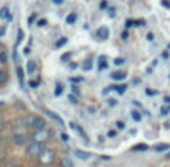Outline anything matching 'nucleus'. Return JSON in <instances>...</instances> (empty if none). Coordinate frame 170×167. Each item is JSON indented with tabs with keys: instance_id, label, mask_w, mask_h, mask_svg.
I'll list each match as a JSON object with an SVG mask.
<instances>
[{
	"instance_id": "1",
	"label": "nucleus",
	"mask_w": 170,
	"mask_h": 167,
	"mask_svg": "<svg viewBox=\"0 0 170 167\" xmlns=\"http://www.w3.org/2000/svg\"><path fill=\"white\" fill-rule=\"evenodd\" d=\"M27 124H29V127H32V128L36 130V131L43 130L45 125H46L45 119L40 118V116H27Z\"/></svg>"
},
{
	"instance_id": "2",
	"label": "nucleus",
	"mask_w": 170,
	"mask_h": 167,
	"mask_svg": "<svg viewBox=\"0 0 170 167\" xmlns=\"http://www.w3.org/2000/svg\"><path fill=\"white\" fill-rule=\"evenodd\" d=\"M43 151H45L43 143L36 140V142H33L32 145L27 148V155H30V157H36V155H40Z\"/></svg>"
},
{
	"instance_id": "3",
	"label": "nucleus",
	"mask_w": 170,
	"mask_h": 167,
	"mask_svg": "<svg viewBox=\"0 0 170 167\" xmlns=\"http://www.w3.org/2000/svg\"><path fill=\"white\" fill-rule=\"evenodd\" d=\"M39 160H40V163H42V164H45V166L52 164V163H54V160H55V154H54V151L46 149V148H45V151L39 155Z\"/></svg>"
},
{
	"instance_id": "4",
	"label": "nucleus",
	"mask_w": 170,
	"mask_h": 167,
	"mask_svg": "<svg viewBox=\"0 0 170 167\" xmlns=\"http://www.w3.org/2000/svg\"><path fill=\"white\" fill-rule=\"evenodd\" d=\"M97 34H99L100 39H108L109 37V29L108 27H99V30H97Z\"/></svg>"
},
{
	"instance_id": "5",
	"label": "nucleus",
	"mask_w": 170,
	"mask_h": 167,
	"mask_svg": "<svg viewBox=\"0 0 170 167\" xmlns=\"http://www.w3.org/2000/svg\"><path fill=\"white\" fill-rule=\"evenodd\" d=\"M45 113H46L48 116H51L52 119H55V121H57V123H58L60 125H64V123H63V119L60 118V115H58V113H55V112H52V110H46Z\"/></svg>"
},
{
	"instance_id": "6",
	"label": "nucleus",
	"mask_w": 170,
	"mask_h": 167,
	"mask_svg": "<svg viewBox=\"0 0 170 167\" xmlns=\"http://www.w3.org/2000/svg\"><path fill=\"white\" fill-rule=\"evenodd\" d=\"M126 73H124V72H113V73L110 75V78L113 79V81H124L126 79Z\"/></svg>"
},
{
	"instance_id": "7",
	"label": "nucleus",
	"mask_w": 170,
	"mask_h": 167,
	"mask_svg": "<svg viewBox=\"0 0 170 167\" xmlns=\"http://www.w3.org/2000/svg\"><path fill=\"white\" fill-rule=\"evenodd\" d=\"M82 69H84L85 72H90V70L93 69V58H85L84 63H82Z\"/></svg>"
},
{
	"instance_id": "8",
	"label": "nucleus",
	"mask_w": 170,
	"mask_h": 167,
	"mask_svg": "<svg viewBox=\"0 0 170 167\" xmlns=\"http://www.w3.org/2000/svg\"><path fill=\"white\" fill-rule=\"evenodd\" d=\"M167 149H170V145H167V143H160V145L154 146V151H155V152H164V151H167Z\"/></svg>"
},
{
	"instance_id": "9",
	"label": "nucleus",
	"mask_w": 170,
	"mask_h": 167,
	"mask_svg": "<svg viewBox=\"0 0 170 167\" xmlns=\"http://www.w3.org/2000/svg\"><path fill=\"white\" fill-rule=\"evenodd\" d=\"M48 131H45V130H40V131H36V134H34V137L37 139V142H40V140H43V139H46L48 137Z\"/></svg>"
},
{
	"instance_id": "10",
	"label": "nucleus",
	"mask_w": 170,
	"mask_h": 167,
	"mask_svg": "<svg viewBox=\"0 0 170 167\" xmlns=\"http://www.w3.org/2000/svg\"><path fill=\"white\" fill-rule=\"evenodd\" d=\"M8 78H9L8 72L6 70H0V85H5L8 82Z\"/></svg>"
},
{
	"instance_id": "11",
	"label": "nucleus",
	"mask_w": 170,
	"mask_h": 167,
	"mask_svg": "<svg viewBox=\"0 0 170 167\" xmlns=\"http://www.w3.org/2000/svg\"><path fill=\"white\" fill-rule=\"evenodd\" d=\"M14 142L16 145H24V142H26V136L24 134H15L14 136Z\"/></svg>"
},
{
	"instance_id": "12",
	"label": "nucleus",
	"mask_w": 170,
	"mask_h": 167,
	"mask_svg": "<svg viewBox=\"0 0 170 167\" xmlns=\"http://www.w3.org/2000/svg\"><path fill=\"white\" fill-rule=\"evenodd\" d=\"M108 67V61H106V57H99V70H103Z\"/></svg>"
},
{
	"instance_id": "13",
	"label": "nucleus",
	"mask_w": 170,
	"mask_h": 167,
	"mask_svg": "<svg viewBox=\"0 0 170 167\" xmlns=\"http://www.w3.org/2000/svg\"><path fill=\"white\" fill-rule=\"evenodd\" d=\"M75 155H76L78 158H81V160H88V158L91 157V154L84 152V151H76V152H75Z\"/></svg>"
},
{
	"instance_id": "14",
	"label": "nucleus",
	"mask_w": 170,
	"mask_h": 167,
	"mask_svg": "<svg viewBox=\"0 0 170 167\" xmlns=\"http://www.w3.org/2000/svg\"><path fill=\"white\" fill-rule=\"evenodd\" d=\"M9 16H11V14H9V9H8L6 6L0 9V18H3V19H8Z\"/></svg>"
},
{
	"instance_id": "15",
	"label": "nucleus",
	"mask_w": 170,
	"mask_h": 167,
	"mask_svg": "<svg viewBox=\"0 0 170 167\" xmlns=\"http://www.w3.org/2000/svg\"><path fill=\"white\" fill-rule=\"evenodd\" d=\"M75 21H76V14H75V12H72V14L67 15V18H66V22H67V24H75Z\"/></svg>"
},
{
	"instance_id": "16",
	"label": "nucleus",
	"mask_w": 170,
	"mask_h": 167,
	"mask_svg": "<svg viewBox=\"0 0 170 167\" xmlns=\"http://www.w3.org/2000/svg\"><path fill=\"white\" fill-rule=\"evenodd\" d=\"M112 90H116L118 91V94H124L126 92V90H127V87L126 85H113V87H110Z\"/></svg>"
},
{
	"instance_id": "17",
	"label": "nucleus",
	"mask_w": 170,
	"mask_h": 167,
	"mask_svg": "<svg viewBox=\"0 0 170 167\" xmlns=\"http://www.w3.org/2000/svg\"><path fill=\"white\" fill-rule=\"evenodd\" d=\"M133 151H148V145H145V143H139V145L133 146Z\"/></svg>"
},
{
	"instance_id": "18",
	"label": "nucleus",
	"mask_w": 170,
	"mask_h": 167,
	"mask_svg": "<svg viewBox=\"0 0 170 167\" xmlns=\"http://www.w3.org/2000/svg\"><path fill=\"white\" fill-rule=\"evenodd\" d=\"M16 75H18V79H19V82L22 84V81H24V69L18 67V69H16Z\"/></svg>"
},
{
	"instance_id": "19",
	"label": "nucleus",
	"mask_w": 170,
	"mask_h": 167,
	"mask_svg": "<svg viewBox=\"0 0 170 167\" xmlns=\"http://www.w3.org/2000/svg\"><path fill=\"white\" fill-rule=\"evenodd\" d=\"M34 69H36L34 61H29V63H27V72H29V73H33V72H34Z\"/></svg>"
},
{
	"instance_id": "20",
	"label": "nucleus",
	"mask_w": 170,
	"mask_h": 167,
	"mask_svg": "<svg viewBox=\"0 0 170 167\" xmlns=\"http://www.w3.org/2000/svg\"><path fill=\"white\" fill-rule=\"evenodd\" d=\"M61 166L63 167H73V163H72V160H69V158H63Z\"/></svg>"
},
{
	"instance_id": "21",
	"label": "nucleus",
	"mask_w": 170,
	"mask_h": 167,
	"mask_svg": "<svg viewBox=\"0 0 170 167\" xmlns=\"http://www.w3.org/2000/svg\"><path fill=\"white\" fill-rule=\"evenodd\" d=\"M131 116H133V119H134V121H137V123L142 119V115H140L137 110H133V112H131Z\"/></svg>"
},
{
	"instance_id": "22",
	"label": "nucleus",
	"mask_w": 170,
	"mask_h": 167,
	"mask_svg": "<svg viewBox=\"0 0 170 167\" xmlns=\"http://www.w3.org/2000/svg\"><path fill=\"white\" fill-rule=\"evenodd\" d=\"M61 92H63V85H61V84H57V87H55V91H54V94H55L57 97H58V95H61Z\"/></svg>"
},
{
	"instance_id": "23",
	"label": "nucleus",
	"mask_w": 170,
	"mask_h": 167,
	"mask_svg": "<svg viewBox=\"0 0 170 167\" xmlns=\"http://www.w3.org/2000/svg\"><path fill=\"white\" fill-rule=\"evenodd\" d=\"M66 43H67V37H61V39L55 43V48H61V46L66 45Z\"/></svg>"
},
{
	"instance_id": "24",
	"label": "nucleus",
	"mask_w": 170,
	"mask_h": 167,
	"mask_svg": "<svg viewBox=\"0 0 170 167\" xmlns=\"http://www.w3.org/2000/svg\"><path fill=\"white\" fill-rule=\"evenodd\" d=\"M84 81V78L81 76H75V78H70V82H73V84H81Z\"/></svg>"
},
{
	"instance_id": "25",
	"label": "nucleus",
	"mask_w": 170,
	"mask_h": 167,
	"mask_svg": "<svg viewBox=\"0 0 170 167\" xmlns=\"http://www.w3.org/2000/svg\"><path fill=\"white\" fill-rule=\"evenodd\" d=\"M69 102H70V103H73V105H76V103H78L76 95H75V94H69Z\"/></svg>"
},
{
	"instance_id": "26",
	"label": "nucleus",
	"mask_w": 170,
	"mask_h": 167,
	"mask_svg": "<svg viewBox=\"0 0 170 167\" xmlns=\"http://www.w3.org/2000/svg\"><path fill=\"white\" fill-rule=\"evenodd\" d=\"M22 39H24V32L19 29V30H18V39H16V45H18V43L22 40Z\"/></svg>"
},
{
	"instance_id": "27",
	"label": "nucleus",
	"mask_w": 170,
	"mask_h": 167,
	"mask_svg": "<svg viewBox=\"0 0 170 167\" xmlns=\"http://www.w3.org/2000/svg\"><path fill=\"white\" fill-rule=\"evenodd\" d=\"M113 63H115V66H121V64H124V63H126V60H124V58H115Z\"/></svg>"
},
{
	"instance_id": "28",
	"label": "nucleus",
	"mask_w": 170,
	"mask_h": 167,
	"mask_svg": "<svg viewBox=\"0 0 170 167\" xmlns=\"http://www.w3.org/2000/svg\"><path fill=\"white\" fill-rule=\"evenodd\" d=\"M76 130H78V133H79V134H81V136H82V137H84L85 140H88V137H87V134H85V131H84V130H82L81 127H78Z\"/></svg>"
},
{
	"instance_id": "29",
	"label": "nucleus",
	"mask_w": 170,
	"mask_h": 167,
	"mask_svg": "<svg viewBox=\"0 0 170 167\" xmlns=\"http://www.w3.org/2000/svg\"><path fill=\"white\" fill-rule=\"evenodd\" d=\"M8 60V55H6V52H2V54H0V61H2V63H5Z\"/></svg>"
},
{
	"instance_id": "30",
	"label": "nucleus",
	"mask_w": 170,
	"mask_h": 167,
	"mask_svg": "<svg viewBox=\"0 0 170 167\" xmlns=\"http://www.w3.org/2000/svg\"><path fill=\"white\" fill-rule=\"evenodd\" d=\"M70 55H72L70 52H66V54H63V57H61V60H63V61H67V60L70 58Z\"/></svg>"
},
{
	"instance_id": "31",
	"label": "nucleus",
	"mask_w": 170,
	"mask_h": 167,
	"mask_svg": "<svg viewBox=\"0 0 170 167\" xmlns=\"http://www.w3.org/2000/svg\"><path fill=\"white\" fill-rule=\"evenodd\" d=\"M37 26H39V27L46 26V19H39V21H37Z\"/></svg>"
},
{
	"instance_id": "32",
	"label": "nucleus",
	"mask_w": 170,
	"mask_h": 167,
	"mask_svg": "<svg viewBox=\"0 0 170 167\" xmlns=\"http://www.w3.org/2000/svg\"><path fill=\"white\" fill-rule=\"evenodd\" d=\"M131 26H134V21H133V19H127V22H126V27L128 29V27H131Z\"/></svg>"
},
{
	"instance_id": "33",
	"label": "nucleus",
	"mask_w": 170,
	"mask_h": 167,
	"mask_svg": "<svg viewBox=\"0 0 170 167\" xmlns=\"http://www.w3.org/2000/svg\"><path fill=\"white\" fill-rule=\"evenodd\" d=\"M32 88H36V87H39V82L37 81H30V84H29Z\"/></svg>"
},
{
	"instance_id": "34",
	"label": "nucleus",
	"mask_w": 170,
	"mask_h": 167,
	"mask_svg": "<svg viewBox=\"0 0 170 167\" xmlns=\"http://www.w3.org/2000/svg\"><path fill=\"white\" fill-rule=\"evenodd\" d=\"M146 94H148V95H155V94H157V91H152V90L146 88Z\"/></svg>"
},
{
	"instance_id": "35",
	"label": "nucleus",
	"mask_w": 170,
	"mask_h": 167,
	"mask_svg": "<svg viewBox=\"0 0 170 167\" xmlns=\"http://www.w3.org/2000/svg\"><path fill=\"white\" fill-rule=\"evenodd\" d=\"M3 127H5V121H3V118L0 116V131L3 130Z\"/></svg>"
},
{
	"instance_id": "36",
	"label": "nucleus",
	"mask_w": 170,
	"mask_h": 167,
	"mask_svg": "<svg viewBox=\"0 0 170 167\" xmlns=\"http://www.w3.org/2000/svg\"><path fill=\"white\" fill-rule=\"evenodd\" d=\"M121 37H123L124 40H127V39H128V32H123V34H121Z\"/></svg>"
},
{
	"instance_id": "37",
	"label": "nucleus",
	"mask_w": 170,
	"mask_h": 167,
	"mask_svg": "<svg viewBox=\"0 0 170 167\" xmlns=\"http://www.w3.org/2000/svg\"><path fill=\"white\" fill-rule=\"evenodd\" d=\"M108 8V2H102L100 3V9H106Z\"/></svg>"
},
{
	"instance_id": "38",
	"label": "nucleus",
	"mask_w": 170,
	"mask_h": 167,
	"mask_svg": "<svg viewBox=\"0 0 170 167\" xmlns=\"http://www.w3.org/2000/svg\"><path fill=\"white\" fill-rule=\"evenodd\" d=\"M161 57H163L164 60H167V58H169V52H167V51H164V52L161 54Z\"/></svg>"
},
{
	"instance_id": "39",
	"label": "nucleus",
	"mask_w": 170,
	"mask_h": 167,
	"mask_svg": "<svg viewBox=\"0 0 170 167\" xmlns=\"http://www.w3.org/2000/svg\"><path fill=\"white\" fill-rule=\"evenodd\" d=\"M169 110H170L169 108H163V109H161V113H163V115H167V112H169Z\"/></svg>"
},
{
	"instance_id": "40",
	"label": "nucleus",
	"mask_w": 170,
	"mask_h": 167,
	"mask_svg": "<svg viewBox=\"0 0 170 167\" xmlns=\"http://www.w3.org/2000/svg\"><path fill=\"white\" fill-rule=\"evenodd\" d=\"M5 32H6L5 27H0V36H5Z\"/></svg>"
},
{
	"instance_id": "41",
	"label": "nucleus",
	"mask_w": 170,
	"mask_h": 167,
	"mask_svg": "<svg viewBox=\"0 0 170 167\" xmlns=\"http://www.w3.org/2000/svg\"><path fill=\"white\" fill-rule=\"evenodd\" d=\"M61 139H63V140H64V142H67V140H69V136H67V134H64V133H63V134H61Z\"/></svg>"
},
{
	"instance_id": "42",
	"label": "nucleus",
	"mask_w": 170,
	"mask_h": 167,
	"mask_svg": "<svg viewBox=\"0 0 170 167\" xmlns=\"http://www.w3.org/2000/svg\"><path fill=\"white\" fill-rule=\"evenodd\" d=\"M116 125H118V128H124V123H121V121H118Z\"/></svg>"
},
{
	"instance_id": "43",
	"label": "nucleus",
	"mask_w": 170,
	"mask_h": 167,
	"mask_svg": "<svg viewBox=\"0 0 170 167\" xmlns=\"http://www.w3.org/2000/svg\"><path fill=\"white\" fill-rule=\"evenodd\" d=\"M34 18H36V15H32V16L29 18V24H32V22L34 21Z\"/></svg>"
},
{
	"instance_id": "44",
	"label": "nucleus",
	"mask_w": 170,
	"mask_h": 167,
	"mask_svg": "<svg viewBox=\"0 0 170 167\" xmlns=\"http://www.w3.org/2000/svg\"><path fill=\"white\" fill-rule=\"evenodd\" d=\"M146 37H148V40H154V34H152V33H148Z\"/></svg>"
},
{
	"instance_id": "45",
	"label": "nucleus",
	"mask_w": 170,
	"mask_h": 167,
	"mask_svg": "<svg viewBox=\"0 0 170 167\" xmlns=\"http://www.w3.org/2000/svg\"><path fill=\"white\" fill-rule=\"evenodd\" d=\"M163 6H166V8H170V3H169V2H166V0H163Z\"/></svg>"
},
{
	"instance_id": "46",
	"label": "nucleus",
	"mask_w": 170,
	"mask_h": 167,
	"mask_svg": "<svg viewBox=\"0 0 170 167\" xmlns=\"http://www.w3.org/2000/svg\"><path fill=\"white\" fill-rule=\"evenodd\" d=\"M52 2H54L55 5H61V3H63V0H52Z\"/></svg>"
},
{
	"instance_id": "47",
	"label": "nucleus",
	"mask_w": 170,
	"mask_h": 167,
	"mask_svg": "<svg viewBox=\"0 0 170 167\" xmlns=\"http://www.w3.org/2000/svg\"><path fill=\"white\" fill-rule=\"evenodd\" d=\"M109 105H110V106H115L116 102H115V100H109Z\"/></svg>"
},
{
	"instance_id": "48",
	"label": "nucleus",
	"mask_w": 170,
	"mask_h": 167,
	"mask_svg": "<svg viewBox=\"0 0 170 167\" xmlns=\"http://www.w3.org/2000/svg\"><path fill=\"white\" fill-rule=\"evenodd\" d=\"M116 134V131H109V137H113Z\"/></svg>"
},
{
	"instance_id": "49",
	"label": "nucleus",
	"mask_w": 170,
	"mask_h": 167,
	"mask_svg": "<svg viewBox=\"0 0 170 167\" xmlns=\"http://www.w3.org/2000/svg\"><path fill=\"white\" fill-rule=\"evenodd\" d=\"M164 102H166V103H170V97H169V95H167V97H164Z\"/></svg>"
},
{
	"instance_id": "50",
	"label": "nucleus",
	"mask_w": 170,
	"mask_h": 167,
	"mask_svg": "<svg viewBox=\"0 0 170 167\" xmlns=\"http://www.w3.org/2000/svg\"><path fill=\"white\" fill-rule=\"evenodd\" d=\"M166 160H170V152H169V154L166 155Z\"/></svg>"
},
{
	"instance_id": "51",
	"label": "nucleus",
	"mask_w": 170,
	"mask_h": 167,
	"mask_svg": "<svg viewBox=\"0 0 170 167\" xmlns=\"http://www.w3.org/2000/svg\"><path fill=\"white\" fill-rule=\"evenodd\" d=\"M167 48H169V51H170V43H169V45H167Z\"/></svg>"
},
{
	"instance_id": "52",
	"label": "nucleus",
	"mask_w": 170,
	"mask_h": 167,
	"mask_svg": "<svg viewBox=\"0 0 170 167\" xmlns=\"http://www.w3.org/2000/svg\"><path fill=\"white\" fill-rule=\"evenodd\" d=\"M0 46H2V45H0Z\"/></svg>"
}]
</instances>
